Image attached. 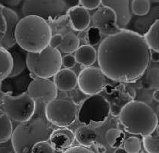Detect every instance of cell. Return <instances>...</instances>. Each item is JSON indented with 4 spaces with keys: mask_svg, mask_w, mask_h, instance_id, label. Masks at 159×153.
I'll use <instances>...</instances> for the list:
<instances>
[{
    "mask_svg": "<svg viewBox=\"0 0 159 153\" xmlns=\"http://www.w3.org/2000/svg\"><path fill=\"white\" fill-rule=\"evenodd\" d=\"M150 53L144 36L125 29L101 41L97 60L106 77L115 82L132 83L146 72Z\"/></svg>",
    "mask_w": 159,
    "mask_h": 153,
    "instance_id": "6da1fadb",
    "label": "cell"
},
{
    "mask_svg": "<svg viewBox=\"0 0 159 153\" xmlns=\"http://www.w3.org/2000/svg\"><path fill=\"white\" fill-rule=\"evenodd\" d=\"M16 43L28 53H41L49 46L52 31L49 24L34 15L25 16L16 27Z\"/></svg>",
    "mask_w": 159,
    "mask_h": 153,
    "instance_id": "7a4b0ae2",
    "label": "cell"
},
{
    "mask_svg": "<svg viewBox=\"0 0 159 153\" xmlns=\"http://www.w3.org/2000/svg\"><path fill=\"white\" fill-rule=\"evenodd\" d=\"M119 121L125 131L142 137L155 132L158 120L156 113L145 102L132 101L119 112Z\"/></svg>",
    "mask_w": 159,
    "mask_h": 153,
    "instance_id": "3957f363",
    "label": "cell"
},
{
    "mask_svg": "<svg viewBox=\"0 0 159 153\" xmlns=\"http://www.w3.org/2000/svg\"><path fill=\"white\" fill-rule=\"evenodd\" d=\"M54 130L47 120L39 117L20 123L13 130L11 138L15 153H31L34 145L49 140Z\"/></svg>",
    "mask_w": 159,
    "mask_h": 153,
    "instance_id": "277c9868",
    "label": "cell"
},
{
    "mask_svg": "<svg viewBox=\"0 0 159 153\" xmlns=\"http://www.w3.org/2000/svg\"><path fill=\"white\" fill-rule=\"evenodd\" d=\"M26 66L33 79H49L61 70L62 56L57 49L48 46L41 53H27Z\"/></svg>",
    "mask_w": 159,
    "mask_h": 153,
    "instance_id": "5b68a950",
    "label": "cell"
},
{
    "mask_svg": "<svg viewBox=\"0 0 159 153\" xmlns=\"http://www.w3.org/2000/svg\"><path fill=\"white\" fill-rule=\"evenodd\" d=\"M69 1L64 0H27L22 6V12L25 16L34 15L46 21H58L67 15Z\"/></svg>",
    "mask_w": 159,
    "mask_h": 153,
    "instance_id": "8992f818",
    "label": "cell"
},
{
    "mask_svg": "<svg viewBox=\"0 0 159 153\" xmlns=\"http://www.w3.org/2000/svg\"><path fill=\"white\" fill-rule=\"evenodd\" d=\"M110 111V104L103 96L91 95L81 104L77 119L84 126L99 127L106 122Z\"/></svg>",
    "mask_w": 159,
    "mask_h": 153,
    "instance_id": "52a82bcc",
    "label": "cell"
},
{
    "mask_svg": "<svg viewBox=\"0 0 159 153\" xmlns=\"http://www.w3.org/2000/svg\"><path fill=\"white\" fill-rule=\"evenodd\" d=\"M3 111L10 120L20 123L29 121L35 112L36 103L28 93L13 96L6 95L2 98Z\"/></svg>",
    "mask_w": 159,
    "mask_h": 153,
    "instance_id": "ba28073f",
    "label": "cell"
},
{
    "mask_svg": "<svg viewBox=\"0 0 159 153\" xmlns=\"http://www.w3.org/2000/svg\"><path fill=\"white\" fill-rule=\"evenodd\" d=\"M78 107L70 100L55 99L45 107V117L53 126L67 128L77 118Z\"/></svg>",
    "mask_w": 159,
    "mask_h": 153,
    "instance_id": "9c48e42d",
    "label": "cell"
},
{
    "mask_svg": "<svg viewBox=\"0 0 159 153\" xmlns=\"http://www.w3.org/2000/svg\"><path fill=\"white\" fill-rule=\"evenodd\" d=\"M77 85L84 95H99L107 85V77L99 68L87 67L77 76Z\"/></svg>",
    "mask_w": 159,
    "mask_h": 153,
    "instance_id": "30bf717a",
    "label": "cell"
},
{
    "mask_svg": "<svg viewBox=\"0 0 159 153\" xmlns=\"http://www.w3.org/2000/svg\"><path fill=\"white\" fill-rule=\"evenodd\" d=\"M93 28H95L101 34L108 36L113 35L120 31L117 26L116 13L110 8L102 6L94 12L92 16Z\"/></svg>",
    "mask_w": 159,
    "mask_h": 153,
    "instance_id": "8fae6325",
    "label": "cell"
},
{
    "mask_svg": "<svg viewBox=\"0 0 159 153\" xmlns=\"http://www.w3.org/2000/svg\"><path fill=\"white\" fill-rule=\"evenodd\" d=\"M27 93L34 101H41L47 104L56 99L57 88L49 79H34L29 83Z\"/></svg>",
    "mask_w": 159,
    "mask_h": 153,
    "instance_id": "7c38bea8",
    "label": "cell"
},
{
    "mask_svg": "<svg viewBox=\"0 0 159 153\" xmlns=\"http://www.w3.org/2000/svg\"><path fill=\"white\" fill-rule=\"evenodd\" d=\"M1 14L5 22V31L0 40V47L9 50L16 44V27L19 24V17L14 11L7 7L2 6Z\"/></svg>",
    "mask_w": 159,
    "mask_h": 153,
    "instance_id": "4fadbf2b",
    "label": "cell"
},
{
    "mask_svg": "<svg viewBox=\"0 0 159 153\" xmlns=\"http://www.w3.org/2000/svg\"><path fill=\"white\" fill-rule=\"evenodd\" d=\"M130 1L129 0H102L101 5L110 8L116 13L117 19V26L119 30H125L132 19L130 11Z\"/></svg>",
    "mask_w": 159,
    "mask_h": 153,
    "instance_id": "5bb4252c",
    "label": "cell"
},
{
    "mask_svg": "<svg viewBox=\"0 0 159 153\" xmlns=\"http://www.w3.org/2000/svg\"><path fill=\"white\" fill-rule=\"evenodd\" d=\"M49 141L54 151L64 152L73 146L75 142V136L74 133L68 128H57L51 133Z\"/></svg>",
    "mask_w": 159,
    "mask_h": 153,
    "instance_id": "9a60e30c",
    "label": "cell"
},
{
    "mask_svg": "<svg viewBox=\"0 0 159 153\" xmlns=\"http://www.w3.org/2000/svg\"><path fill=\"white\" fill-rule=\"evenodd\" d=\"M71 27L77 31H85L91 22V17L89 11L81 6L71 7L67 11Z\"/></svg>",
    "mask_w": 159,
    "mask_h": 153,
    "instance_id": "2e32d148",
    "label": "cell"
},
{
    "mask_svg": "<svg viewBox=\"0 0 159 153\" xmlns=\"http://www.w3.org/2000/svg\"><path fill=\"white\" fill-rule=\"evenodd\" d=\"M54 83L57 90L64 92L71 91L77 85V75L73 70L62 69L54 76Z\"/></svg>",
    "mask_w": 159,
    "mask_h": 153,
    "instance_id": "e0dca14e",
    "label": "cell"
},
{
    "mask_svg": "<svg viewBox=\"0 0 159 153\" xmlns=\"http://www.w3.org/2000/svg\"><path fill=\"white\" fill-rule=\"evenodd\" d=\"M159 19V6L151 8V10L146 15L139 17L134 21L133 26L135 30L133 31L140 35L144 36L150 28Z\"/></svg>",
    "mask_w": 159,
    "mask_h": 153,
    "instance_id": "ac0fdd59",
    "label": "cell"
},
{
    "mask_svg": "<svg viewBox=\"0 0 159 153\" xmlns=\"http://www.w3.org/2000/svg\"><path fill=\"white\" fill-rule=\"evenodd\" d=\"M76 62L84 67H89L97 60V52L93 46L86 44L80 47L74 53Z\"/></svg>",
    "mask_w": 159,
    "mask_h": 153,
    "instance_id": "d6986e66",
    "label": "cell"
},
{
    "mask_svg": "<svg viewBox=\"0 0 159 153\" xmlns=\"http://www.w3.org/2000/svg\"><path fill=\"white\" fill-rule=\"evenodd\" d=\"M75 140L80 146L89 148L92 146L96 142L97 133L92 127L87 126H80L74 132Z\"/></svg>",
    "mask_w": 159,
    "mask_h": 153,
    "instance_id": "ffe728a7",
    "label": "cell"
},
{
    "mask_svg": "<svg viewBox=\"0 0 159 153\" xmlns=\"http://www.w3.org/2000/svg\"><path fill=\"white\" fill-rule=\"evenodd\" d=\"M12 48V52H10L13 60V68L9 77H15L19 75L24 71L26 66V55H25L21 48Z\"/></svg>",
    "mask_w": 159,
    "mask_h": 153,
    "instance_id": "44dd1931",
    "label": "cell"
},
{
    "mask_svg": "<svg viewBox=\"0 0 159 153\" xmlns=\"http://www.w3.org/2000/svg\"><path fill=\"white\" fill-rule=\"evenodd\" d=\"M13 68V60L8 50L0 47V83L9 76Z\"/></svg>",
    "mask_w": 159,
    "mask_h": 153,
    "instance_id": "7402d4cb",
    "label": "cell"
},
{
    "mask_svg": "<svg viewBox=\"0 0 159 153\" xmlns=\"http://www.w3.org/2000/svg\"><path fill=\"white\" fill-rule=\"evenodd\" d=\"M12 133L13 126L11 120L2 110H0V144L9 140Z\"/></svg>",
    "mask_w": 159,
    "mask_h": 153,
    "instance_id": "603a6c76",
    "label": "cell"
},
{
    "mask_svg": "<svg viewBox=\"0 0 159 153\" xmlns=\"http://www.w3.org/2000/svg\"><path fill=\"white\" fill-rule=\"evenodd\" d=\"M142 85L145 89H159V68L153 67L144 73Z\"/></svg>",
    "mask_w": 159,
    "mask_h": 153,
    "instance_id": "cb8c5ba5",
    "label": "cell"
},
{
    "mask_svg": "<svg viewBox=\"0 0 159 153\" xmlns=\"http://www.w3.org/2000/svg\"><path fill=\"white\" fill-rule=\"evenodd\" d=\"M144 38L150 50L159 53V19L144 35Z\"/></svg>",
    "mask_w": 159,
    "mask_h": 153,
    "instance_id": "d4e9b609",
    "label": "cell"
},
{
    "mask_svg": "<svg viewBox=\"0 0 159 153\" xmlns=\"http://www.w3.org/2000/svg\"><path fill=\"white\" fill-rule=\"evenodd\" d=\"M80 45V40L74 34H66L63 36V40L61 42V50L67 54H71L75 53L78 50Z\"/></svg>",
    "mask_w": 159,
    "mask_h": 153,
    "instance_id": "484cf974",
    "label": "cell"
},
{
    "mask_svg": "<svg viewBox=\"0 0 159 153\" xmlns=\"http://www.w3.org/2000/svg\"><path fill=\"white\" fill-rule=\"evenodd\" d=\"M106 140L109 146L117 149L123 144L125 141V133L120 130L112 128L106 133Z\"/></svg>",
    "mask_w": 159,
    "mask_h": 153,
    "instance_id": "4316f807",
    "label": "cell"
},
{
    "mask_svg": "<svg viewBox=\"0 0 159 153\" xmlns=\"http://www.w3.org/2000/svg\"><path fill=\"white\" fill-rule=\"evenodd\" d=\"M142 142L147 153H159V136L155 130L149 136L143 137Z\"/></svg>",
    "mask_w": 159,
    "mask_h": 153,
    "instance_id": "83f0119b",
    "label": "cell"
},
{
    "mask_svg": "<svg viewBox=\"0 0 159 153\" xmlns=\"http://www.w3.org/2000/svg\"><path fill=\"white\" fill-rule=\"evenodd\" d=\"M131 7L134 15L142 17L150 11L151 2L148 0H133L131 2Z\"/></svg>",
    "mask_w": 159,
    "mask_h": 153,
    "instance_id": "f1b7e54d",
    "label": "cell"
},
{
    "mask_svg": "<svg viewBox=\"0 0 159 153\" xmlns=\"http://www.w3.org/2000/svg\"><path fill=\"white\" fill-rule=\"evenodd\" d=\"M123 149L127 153H139L142 149V142L138 137L130 136L124 141Z\"/></svg>",
    "mask_w": 159,
    "mask_h": 153,
    "instance_id": "f546056e",
    "label": "cell"
},
{
    "mask_svg": "<svg viewBox=\"0 0 159 153\" xmlns=\"http://www.w3.org/2000/svg\"><path fill=\"white\" fill-rule=\"evenodd\" d=\"M54 149L48 141L40 142L34 146L31 153H54Z\"/></svg>",
    "mask_w": 159,
    "mask_h": 153,
    "instance_id": "4dcf8cb0",
    "label": "cell"
},
{
    "mask_svg": "<svg viewBox=\"0 0 159 153\" xmlns=\"http://www.w3.org/2000/svg\"><path fill=\"white\" fill-rule=\"evenodd\" d=\"M87 37H88V42L91 44V46L97 45L101 39V34L95 28H91L87 32Z\"/></svg>",
    "mask_w": 159,
    "mask_h": 153,
    "instance_id": "1f68e13d",
    "label": "cell"
},
{
    "mask_svg": "<svg viewBox=\"0 0 159 153\" xmlns=\"http://www.w3.org/2000/svg\"><path fill=\"white\" fill-rule=\"evenodd\" d=\"M101 0H81L79 1V4H80L81 7L88 10L99 9L101 5Z\"/></svg>",
    "mask_w": 159,
    "mask_h": 153,
    "instance_id": "d6a6232c",
    "label": "cell"
},
{
    "mask_svg": "<svg viewBox=\"0 0 159 153\" xmlns=\"http://www.w3.org/2000/svg\"><path fill=\"white\" fill-rule=\"evenodd\" d=\"M62 153H95L89 148L81 146H73L64 150Z\"/></svg>",
    "mask_w": 159,
    "mask_h": 153,
    "instance_id": "836d02e7",
    "label": "cell"
},
{
    "mask_svg": "<svg viewBox=\"0 0 159 153\" xmlns=\"http://www.w3.org/2000/svg\"><path fill=\"white\" fill-rule=\"evenodd\" d=\"M76 63L77 62H76L75 57L72 54H67L64 57H62V66L65 67V69L70 70V68H73L76 65Z\"/></svg>",
    "mask_w": 159,
    "mask_h": 153,
    "instance_id": "e575fe53",
    "label": "cell"
},
{
    "mask_svg": "<svg viewBox=\"0 0 159 153\" xmlns=\"http://www.w3.org/2000/svg\"><path fill=\"white\" fill-rule=\"evenodd\" d=\"M63 40V36L61 34H55V35H52L51 40H50L49 46L52 48L57 49V47H60L61 42Z\"/></svg>",
    "mask_w": 159,
    "mask_h": 153,
    "instance_id": "d590c367",
    "label": "cell"
},
{
    "mask_svg": "<svg viewBox=\"0 0 159 153\" xmlns=\"http://www.w3.org/2000/svg\"><path fill=\"white\" fill-rule=\"evenodd\" d=\"M94 147H95V150L97 151V153H106L107 152V148L104 146V145L101 144V143L95 142H94Z\"/></svg>",
    "mask_w": 159,
    "mask_h": 153,
    "instance_id": "8d00e7d4",
    "label": "cell"
},
{
    "mask_svg": "<svg viewBox=\"0 0 159 153\" xmlns=\"http://www.w3.org/2000/svg\"><path fill=\"white\" fill-rule=\"evenodd\" d=\"M150 60H152V61L155 62H159V53L155 52V51H152V52H151Z\"/></svg>",
    "mask_w": 159,
    "mask_h": 153,
    "instance_id": "74e56055",
    "label": "cell"
},
{
    "mask_svg": "<svg viewBox=\"0 0 159 153\" xmlns=\"http://www.w3.org/2000/svg\"><path fill=\"white\" fill-rule=\"evenodd\" d=\"M125 89H126L128 94L132 97V98H135L136 93H135V89H134L132 86H130V85H126V86H125Z\"/></svg>",
    "mask_w": 159,
    "mask_h": 153,
    "instance_id": "f35d334b",
    "label": "cell"
},
{
    "mask_svg": "<svg viewBox=\"0 0 159 153\" xmlns=\"http://www.w3.org/2000/svg\"><path fill=\"white\" fill-rule=\"evenodd\" d=\"M152 98L155 100V101L159 103V89L155 90V91L153 92V95H152Z\"/></svg>",
    "mask_w": 159,
    "mask_h": 153,
    "instance_id": "ab89813d",
    "label": "cell"
},
{
    "mask_svg": "<svg viewBox=\"0 0 159 153\" xmlns=\"http://www.w3.org/2000/svg\"><path fill=\"white\" fill-rule=\"evenodd\" d=\"M114 153H127V152L123 148L119 147V148H117V149H116V150L114 151Z\"/></svg>",
    "mask_w": 159,
    "mask_h": 153,
    "instance_id": "60d3db41",
    "label": "cell"
},
{
    "mask_svg": "<svg viewBox=\"0 0 159 153\" xmlns=\"http://www.w3.org/2000/svg\"><path fill=\"white\" fill-rule=\"evenodd\" d=\"M155 132L157 133V134L159 136V124H158V126H157L156 129H155Z\"/></svg>",
    "mask_w": 159,
    "mask_h": 153,
    "instance_id": "b9f144b4",
    "label": "cell"
},
{
    "mask_svg": "<svg viewBox=\"0 0 159 153\" xmlns=\"http://www.w3.org/2000/svg\"><path fill=\"white\" fill-rule=\"evenodd\" d=\"M139 153H145V152H139Z\"/></svg>",
    "mask_w": 159,
    "mask_h": 153,
    "instance_id": "7bdbcfd3",
    "label": "cell"
}]
</instances>
